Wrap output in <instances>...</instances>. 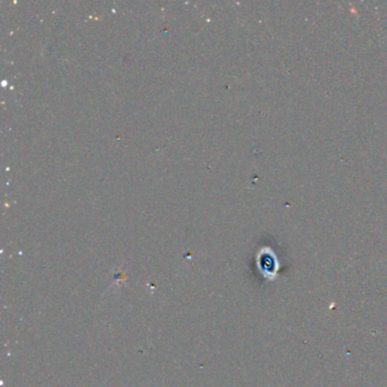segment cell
<instances>
[{"mask_svg":"<svg viewBox=\"0 0 387 387\" xmlns=\"http://www.w3.org/2000/svg\"><path fill=\"white\" fill-rule=\"evenodd\" d=\"M257 264L259 271H262L265 278L269 281H274L281 265L278 262L277 255H275V252L271 248L262 249V251L259 252Z\"/></svg>","mask_w":387,"mask_h":387,"instance_id":"6da1fadb","label":"cell"}]
</instances>
